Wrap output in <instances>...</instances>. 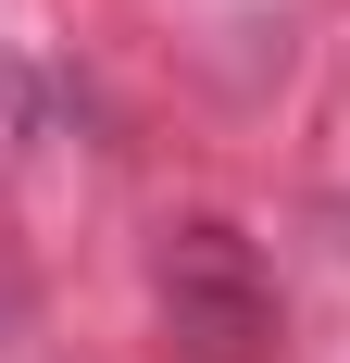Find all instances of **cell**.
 <instances>
[{
    "label": "cell",
    "mask_w": 350,
    "mask_h": 363,
    "mask_svg": "<svg viewBox=\"0 0 350 363\" xmlns=\"http://www.w3.org/2000/svg\"><path fill=\"white\" fill-rule=\"evenodd\" d=\"M150 301H163V338L188 363H263L276 351V276H263V251L238 225H163Z\"/></svg>",
    "instance_id": "cell-1"
}]
</instances>
